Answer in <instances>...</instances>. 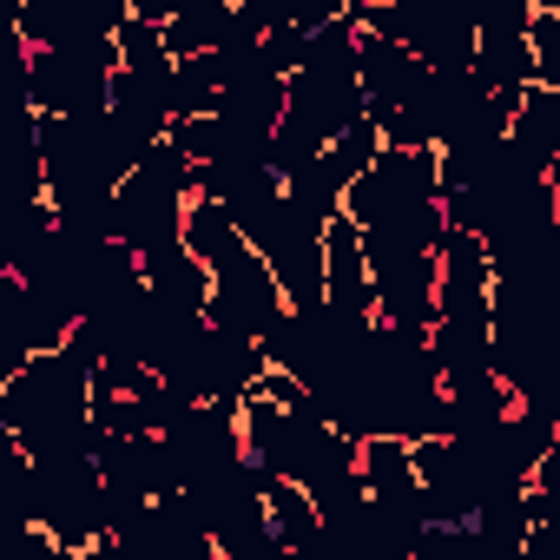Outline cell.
Instances as JSON below:
<instances>
[{
	"label": "cell",
	"instance_id": "7a4b0ae2",
	"mask_svg": "<svg viewBox=\"0 0 560 560\" xmlns=\"http://www.w3.org/2000/svg\"><path fill=\"white\" fill-rule=\"evenodd\" d=\"M218 330H237V337H250V343H270L277 337V324L291 317V298H284V284H277V270L257 257V250H244L231 270H218L211 277V311H205Z\"/></svg>",
	"mask_w": 560,
	"mask_h": 560
},
{
	"label": "cell",
	"instance_id": "8992f818",
	"mask_svg": "<svg viewBox=\"0 0 560 560\" xmlns=\"http://www.w3.org/2000/svg\"><path fill=\"white\" fill-rule=\"evenodd\" d=\"M231 34H237V8H231V0H178V14L165 21L172 60H211Z\"/></svg>",
	"mask_w": 560,
	"mask_h": 560
},
{
	"label": "cell",
	"instance_id": "5b68a950",
	"mask_svg": "<svg viewBox=\"0 0 560 560\" xmlns=\"http://www.w3.org/2000/svg\"><path fill=\"white\" fill-rule=\"evenodd\" d=\"M363 488H370L376 508H396V514H422V521H429L422 475H416V442H396V435L363 442ZM429 527H435V521H429Z\"/></svg>",
	"mask_w": 560,
	"mask_h": 560
},
{
	"label": "cell",
	"instance_id": "ac0fdd59",
	"mask_svg": "<svg viewBox=\"0 0 560 560\" xmlns=\"http://www.w3.org/2000/svg\"><path fill=\"white\" fill-rule=\"evenodd\" d=\"M21 560H73L47 527H21Z\"/></svg>",
	"mask_w": 560,
	"mask_h": 560
},
{
	"label": "cell",
	"instance_id": "5bb4252c",
	"mask_svg": "<svg viewBox=\"0 0 560 560\" xmlns=\"http://www.w3.org/2000/svg\"><path fill=\"white\" fill-rule=\"evenodd\" d=\"M172 106H178V119H211V113L224 106L218 67H211V60H178V73H172Z\"/></svg>",
	"mask_w": 560,
	"mask_h": 560
},
{
	"label": "cell",
	"instance_id": "ffe728a7",
	"mask_svg": "<svg viewBox=\"0 0 560 560\" xmlns=\"http://www.w3.org/2000/svg\"><path fill=\"white\" fill-rule=\"evenodd\" d=\"M547 191H553V205H560V159L547 165Z\"/></svg>",
	"mask_w": 560,
	"mask_h": 560
},
{
	"label": "cell",
	"instance_id": "6da1fadb",
	"mask_svg": "<svg viewBox=\"0 0 560 560\" xmlns=\"http://www.w3.org/2000/svg\"><path fill=\"white\" fill-rule=\"evenodd\" d=\"M191 159L165 139L145 152V165L119 185V244L152 257V250H172L185 244V218H191Z\"/></svg>",
	"mask_w": 560,
	"mask_h": 560
},
{
	"label": "cell",
	"instance_id": "4fadbf2b",
	"mask_svg": "<svg viewBox=\"0 0 560 560\" xmlns=\"http://www.w3.org/2000/svg\"><path fill=\"white\" fill-rule=\"evenodd\" d=\"M540 521H547V514H540V501H534V488H527V494H501V501H488V508L475 514V534L494 540V547H527Z\"/></svg>",
	"mask_w": 560,
	"mask_h": 560
},
{
	"label": "cell",
	"instance_id": "d6986e66",
	"mask_svg": "<svg viewBox=\"0 0 560 560\" xmlns=\"http://www.w3.org/2000/svg\"><path fill=\"white\" fill-rule=\"evenodd\" d=\"M527 560H560V521H540V527H534Z\"/></svg>",
	"mask_w": 560,
	"mask_h": 560
},
{
	"label": "cell",
	"instance_id": "2e32d148",
	"mask_svg": "<svg viewBox=\"0 0 560 560\" xmlns=\"http://www.w3.org/2000/svg\"><path fill=\"white\" fill-rule=\"evenodd\" d=\"M534 86L560 100V8H540L534 21Z\"/></svg>",
	"mask_w": 560,
	"mask_h": 560
},
{
	"label": "cell",
	"instance_id": "e0dca14e",
	"mask_svg": "<svg viewBox=\"0 0 560 560\" xmlns=\"http://www.w3.org/2000/svg\"><path fill=\"white\" fill-rule=\"evenodd\" d=\"M257 396L277 402V409H304V402H311V389H304L291 370H264V376H257Z\"/></svg>",
	"mask_w": 560,
	"mask_h": 560
},
{
	"label": "cell",
	"instance_id": "3957f363",
	"mask_svg": "<svg viewBox=\"0 0 560 560\" xmlns=\"http://www.w3.org/2000/svg\"><path fill=\"white\" fill-rule=\"evenodd\" d=\"M324 304L343 317H376V270L363 250V231L350 218H337L324 231ZM383 324V317H376Z\"/></svg>",
	"mask_w": 560,
	"mask_h": 560
},
{
	"label": "cell",
	"instance_id": "ba28073f",
	"mask_svg": "<svg viewBox=\"0 0 560 560\" xmlns=\"http://www.w3.org/2000/svg\"><path fill=\"white\" fill-rule=\"evenodd\" d=\"M185 250L218 277V270H231L244 250H250V237L237 231V218L218 205V198H191V218H185Z\"/></svg>",
	"mask_w": 560,
	"mask_h": 560
},
{
	"label": "cell",
	"instance_id": "9a60e30c",
	"mask_svg": "<svg viewBox=\"0 0 560 560\" xmlns=\"http://www.w3.org/2000/svg\"><path fill=\"white\" fill-rule=\"evenodd\" d=\"M389 145H383V132H376V119H363V126H350L337 145H330V165L343 172V185H357V178H370L376 172V159H383Z\"/></svg>",
	"mask_w": 560,
	"mask_h": 560
},
{
	"label": "cell",
	"instance_id": "7c38bea8",
	"mask_svg": "<svg viewBox=\"0 0 560 560\" xmlns=\"http://www.w3.org/2000/svg\"><path fill=\"white\" fill-rule=\"evenodd\" d=\"M119 73H139V80H172V73H178V60H172L159 21H139V14H132V21L119 27Z\"/></svg>",
	"mask_w": 560,
	"mask_h": 560
},
{
	"label": "cell",
	"instance_id": "8fae6325",
	"mask_svg": "<svg viewBox=\"0 0 560 560\" xmlns=\"http://www.w3.org/2000/svg\"><path fill=\"white\" fill-rule=\"evenodd\" d=\"M270 534L284 540L291 553H304V547L324 540V514H317L311 488H298V481H270Z\"/></svg>",
	"mask_w": 560,
	"mask_h": 560
},
{
	"label": "cell",
	"instance_id": "30bf717a",
	"mask_svg": "<svg viewBox=\"0 0 560 560\" xmlns=\"http://www.w3.org/2000/svg\"><path fill=\"white\" fill-rule=\"evenodd\" d=\"M475 80L488 93H527L534 86V34H481Z\"/></svg>",
	"mask_w": 560,
	"mask_h": 560
},
{
	"label": "cell",
	"instance_id": "277c9868",
	"mask_svg": "<svg viewBox=\"0 0 560 560\" xmlns=\"http://www.w3.org/2000/svg\"><path fill=\"white\" fill-rule=\"evenodd\" d=\"M442 317H494V264L488 244L468 231L442 237Z\"/></svg>",
	"mask_w": 560,
	"mask_h": 560
},
{
	"label": "cell",
	"instance_id": "9c48e42d",
	"mask_svg": "<svg viewBox=\"0 0 560 560\" xmlns=\"http://www.w3.org/2000/svg\"><path fill=\"white\" fill-rule=\"evenodd\" d=\"M508 145L547 178V165L560 159V100H553L547 86H527V100H521V113H514V126H508Z\"/></svg>",
	"mask_w": 560,
	"mask_h": 560
},
{
	"label": "cell",
	"instance_id": "52a82bcc",
	"mask_svg": "<svg viewBox=\"0 0 560 560\" xmlns=\"http://www.w3.org/2000/svg\"><path fill=\"white\" fill-rule=\"evenodd\" d=\"M139 270H145V291H152L159 304H178V311H198V317L211 311V270H205L185 244L139 257Z\"/></svg>",
	"mask_w": 560,
	"mask_h": 560
}]
</instances>
